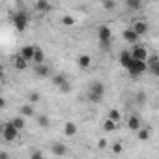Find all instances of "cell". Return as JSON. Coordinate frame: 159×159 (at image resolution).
Segmentation results:
<instances>
[{"instance_id": "obj_9", "label": "cell", "mask_w": 159, "mask_h": 159, "mask_svg": "<svg viewBox=\"0 0 159 159\" xmlns=\"http://www.w3.org/2000/svg\"><path fill=\"white\" fill-rule=\"evenodd\" d=\"M139 34L133 30V28H125L124 30V39L127 41V43H131V45H139Z\"/></svg>"}, {"instance_id": "obj_33", "label": "cell", "mask_w": 159, "mask_h": 159, "mask_svg": "<svg viewBox=\"0 0 159 159\" xmlns=\"http://www.w3.org/2000/svg\"><path fill=\"white\" fill-rule=\"evenodd\" d=\"M112 152H114V153H122V152H124V144H122V142H114Z\"/></svg>"}, {"instance_id": "obj_20", "label": "cell", "mask_w": 159, "mask_h": 159, "mask_svg": "<svg viewBox=\"0 0 159 159\" xmlns=\"http://www.w3.org/2000/svg\"><path fill=\"white\" fill-rule=\"evenodd\" d=\"M34 64L36 66H41V64H45V52L38 47V51H36V56H34Z\"/></svg>"}, {"instance_id": "obj_37", "label": "cell", "mask_w": 159, "mask_h": 159, "mask_svg": "<svg viewBox=\"0 0 159 159\" xmlns=\"http://www.w3.org/2000/svg\"><path fill=\"white\" fill-rule=\"evenodd\" d=\"M0 107H2V109L6 107V98H0Z\"/></svg>"}, {"instance_id": "obj_8", "label": "cell", "mask_w": 159, "mask_h": 159, "mask_svg": "<svg viewBox=\"0 0 159 159\" xmlns=\"http://www.w3.org/2000/svg\"><path fill=\"white\" fill-rule=\"evenodd\" d=\"M148 69H150V73H153L155 77H159V56L157 54H150V58H148Z\"/></svg>"}, {"instance_id": "obj_3", "label": "cell", "mask_w": 159, "mask_h": 159, "mask_svg": "<svg viewBox=\"0 0 159 159\" xmlns=\"http://www.w3.org/2000/svg\"><path fill=\"white\" fill-rule=\"evenodd\" d=\"M98 38H99V43H101V49H109L111 47V39H112V30L105 25H101L98 28Z\"/></svg>"}, {"instance_id": "obj_18", "label": "cell", "mask_w": 159, "mask_h": 159, "mask_svg": "<svg viewBox=\"0 0 159 159\" xmlns=\"http://www.w3.org/2000/svg\"><path fill=\"white\" fill-rule=\"evenodd\" d=\"M34 8L38 10V11H49L51 10V2H47V0H38V2H34Z\"/></svg>"}, {"instance_id": "obj_32", "label": "cell", "mask_w": 159, "mask_h": 159, "mask_svg": "<svg viewBox=\"0 0 159 159\" xmlns=\"http://www.w3.org/2000/svg\"><path fill=\"white\" fill-rule=\"evenodd\" d=\"M38 124H39L41 127H49V118H47V116H39V118H38Z\"/></svg>"}, {"instance_id": "obj_30", "label": "cell", "mask_w": 159, "mask_h": 159, "mask_svg": "<svg viewBox=\"0 0 159 159\" xmlns=\"http://www.w3.org/2000/svg\"><path fill=\"white\" fill-rule=\"evenodd\" d=\"M28 101H30V103H38V101H39V94H38V92H30V94H28Z\"/></svg>"}, {"instance_id": "obj_31", "label": "cell", "mask_w": 159, "mask_h": 159, "mask_svg": "<svg viewBox=\"0 0 159 159\" xmlns=\"http://www.w3.org/2000/svg\"><path fill=\"white\" fill-rule=\"evenodd\" d=\"M58 90H60L62 94H69V92H71V84H69V83H66V84L58 86Z\"/></svg>"}, {"instance_id": "obj_2", "label": "cell", "mask_w": 159, "mask_h": 159, "mask_svg": "<svg viewBox=\"0 0 159 159\" xmlns=\"http://www.w3.org/2000/svg\"><path fill=\"white\" fill-rule=\"evenodd\" d=\"M13 25H15V30L17 32H25L26 26L30 25V15L26 11H17L13 15Z\"/></svg>"}, {"instance_id": "obj_11", "label": "cell", "mask_w": 159, "mask_h": 159, "mask_svg": "<svg viewBox=\"0 0 159 159\" xmlns=\"http://www.w3.org/2000/svg\"><path fill=\"white\" fill-rule=\"evenodd\" d=\"M131 28H133V30H135V32H137L139 36H144V34H146V32L150 30V28H148V23H146V21H142V19H139V21H135Z\"/></svg>"}, {"instance_id": "obj_19", "label": "cell", "mask_w": 159, "mask_h": 159, "mask_svg": "<svg viewBox=\"0 0 159 159\" xmlns=\"http://www.w3.org/2000/svg\"><path fill=\"white\" fill-rule=\"evenodd\" d=\"M21 116H25V118H32V116H34V107H32V103L21 107Z\"/></svg>"}, {"instance_id": "obj_6", "label": "cell", "mask_w": 159, "mask_h": 159, "mask_svg": "<svg viewBox=\"0 0 159 159\" xmlns=\"http://www.w3.org/2000/svg\"><path fill=\"white\" fill-rule=\"evenodd\" d=\"M146 69H148V64H146V62H133V66H131L127 71H129V75H131L133 79H137V77H140Z\"/></svg>"}, {"instance_id": "obj_5", "label": "cell", "mask_w": 159, "mask_h": 159, "mask_svg": "<svg viewBox=\"0 0 159 159\" xmlns=\"http://www.w3.org/2000/svg\"><path fill=\"white\" fill-rule=\"evenodd\" d=\"M131 56H133L135 62H148V58H150L148 51H146L142 45H133V49H131Z\"/></svg>"}, {"instance_id": "obj_27", "label": "cell", "mask_w": 159, "mask_h": 159, "mask_svg": "<svg viewBox=\"0 0 159 159\" xmlns=\"http://www.w3.org/2000/svg\"><path fill=\"white\" fill-rule=\"evenodd\" d=\"M135 103H137V105H144V103H146V94H144L142 90L135 94Z\"/></svg>"}, {"instance_id": "obj_7", "label": "cell", "mask_w": 159, "mask_h": 159, "mask_svg": "<svg viewBox=\"0 0 159 159\" xmlns=\"http://www.w3.org/2000/svg\"><path fill=\"white\" fill-rule=\"evenodd\" d=\"M36 51H38V47H36V45H25V47L21 49V52H19V54H21V56H23V58L30 64V62H34Z\"/></svg>"}, {"instance_id": "obj_15", "label": "cell", "mask_w": 159, "mask_h": 159, "mask_svg": "<svg viewBox=\"0 0 159 159\" xmlns=\"http://www.w3.org/2000/svg\"><path fill=\"white\" fill-rule=\"evenodd\" d=\"M77 64H79V67L88 69V67H90V64H92V58H90L88 54H81V56L77 58Z\"/></svg>"}, {"instance_id": "obj_34", "label": "cell", "mask_w": 159, "mask_h": 159, "mask_svg": "<svg viewBox=\"0 0 159 159\" xmlns=\"http://www.w3.org/2000/svg\"><path fill=\"white\" fill-rule=\"evenodd\" d=\"M30 159H43V153L36 150V152H32V153H30Z\"/></svg>"}, {"instance_id": "obj_25", "label": "cell", "mask_w": 159, "mask_h": 159, "mask_svg": "<svg viewBox=\"0 0 159 159\" xmlns=\"http://www.w3.org/2000/svg\"><path fill=\"white\" fill-rule=\"evenodd\" d=\"M10 122H11V124H13L19 131L25 127V116H17V118H13V120H10Z\"/></svg>"}, {"instance_id": "obj_10", "label": "cell", "mask_w": 159, "mask_h": 159, "mask_svg": "<svg viewBox=\"0 0 159 159\" xmlns=\"http://www.w3.org/2000/svg\"><path fill=\"white\" fill-rule=\"evenodd\" d=\"M133 56H131V51H122L120 52V64L125 67V69H129L131 66H133Z\"/></svg>"}, {"instance_id": "obj_13", "label": "cell", "mask_w": 159, "mask_h": 159, "mask_svg": "<svg viewBox=\"0 0 159 159\" xmlns=\"http://www.w3.org/2000/svg\"><path fill=\"white\" fill-rule=\"evenodd\" d=\"M77 131H79V127H77L75 122H66V127H64V135L66 137H75Z\"/></svg>"}, {"instance_id": "obj_26", "label": "cell", "mask_w": 159, "mask_h": 159, "mask_svg": "<svg viewBox=\"0 0 159 159\" xmlns=\"http://www.w3.org/2000/svg\"><path fill=\"white\" fill-rule=\"evenodd\" d=\"M125 6L129 8V10H140V0H125Z\"/></svg>"}, {"instance_id": "obj_35", "label": "cell", "mask_w": 159, "mask_h": 159, "mask_svg": "<svg viewBox=\"0 0 159 159\" xmlns=\"http://www.w3.org/2000/svg\"><path fill=\"white\" fill-rule=\"evenodd\" d=\"M98 148H99V150L107 148V139H99V142H98Z\"/></svg>"}, {"instance_id": "obj_21", "label": "cell", "mask_w": 159, "mask_h": 159, "mask_svg": "<svg viewBox=\"0 0 159 159\" xmlns=\"http://www.w3.org/2000/svg\"><path fill=\"white\" fill-rule=\"evenodd\" d=\"M120 118H122V114H120V111H118V109H111V111H109V120H112L114 124H118V122H120Z\"/></svg>"}, {"instance_id": "obj_29", "label": "cell", "mask_w": 159, "mask_h": 159, "mask_svg": "<svg viewBox=\"0 0 159 159\" xmlns=\"http://www.w3.org/2000/svg\"><path fill=\"white\" fill-rule=\"evenodd\" d=\"M103 10H114L116 8V2H112V0H105V2H101Z\"/></svg>"}, {"instance_id": "obj_23", "label": "cell", "mask_w": 159, "mask_h": 159, "mask_svg": "<svg viewBox=\"0 0 159 159\" xmlns=\"http://www.w3.org/2000/svg\"><path fill=\"white\" fill-rule=\"evenodd\" d=\"M75 23H77V19L73 15H64L62 17V25L64 26H75Z\"/></svg>"}, {"instance_id": "obj_36", "label": "cell", "mask_w": 159, "mask_h": 159, "mask_svg": "<svg viewBox=\"0 0 159 159\" xmlns=\"http://www.w3.org/2000/svg\"><path fill=\"white\" fill-rule=\"evenodd\" d=\"M0 159H10V155H8V152H2V153H0Z\"/></svg>"}, {"instance_id": "obj_28", "label": "cell", "mask_w": 159, "mask_h": 159, "mask_svg": "<svg viewBox=\"0 0 159 159\" xmlns=\"http://www.w3.org/2000/svg\"><path fill=\"white\" fill-rule=\"evenodd\" d=\"M103 129H105L107 133H111V131H114V129H116V124H114L112 120H109V118H107V120L103 122Z\"/></svg>"}, {"instance_id": "obj_24", "label": "cell", "mask_w": 159, "mask_h": 159, "mask_svg": "<svg viewBox=\"0 0 159 159\" xmlns=\"http://www.w3.org/2000/svg\"><path fill=\"white\" fill-rule=\"evenodd\" d=\"M52 83H54L56 86H62V84H66V83H67V79H66V75H62V73H60V75H54V77H52Z\"/></svg>"}, {"instance_id": "obj_4", "label": "cell", "mask_w": 159, "mask_h": 159, "mask_svg": "<svg viewBox=\"0 0 159 159\" xmlns=\"http://www.w3.org/2000/svg\"><path fill=\"white\" fill-rule=\"evenodd\" d=\"M2 135H4V140L11 142V140H15V139L19 137V129H17L11 122H6V124L2 125Z\"/></svg>"}, {"instance_id": "obj_16", "label": "cell", "mask_w": 159, "mask_h": 159, "mask_svg": "<svg viewBox=\"0 0 159 159\" xmlns=\"http://www.w3.org/2000/svg\"><path fill=\"white\" fill-rule=\"evenodd\" d=\"M127 127L131 129V131H139L140 129V118L139 116H129V120H127Z\"/></svg>"}, {"instance_id": "obj_22", "label": "cell", "mask_w": 159, "mask_h": 159, "mask_svg": "<svg viewBox=\"0 0 159 159\" xmlns=\"http://www.w3.org/2000/svg\"><path fill=\"white\" fill-rule=\"evenodd\" d=\"M137 137H139V140H150V129L148 127H144V129H139L137 131Z\"/></svg>"}, {"instance_id": "obj_12", "label": "cell", "mask_w": 159, "mask_h": 159, "mask_svg": "<svg viewBox=\"0 0 159 159\" xmlns=\"http://www.w3.org/2000/svg\"><path fill=\"white\" fill-rule=\"evenodd\" d=\"M34 73H36V77H49L51 75V69H49V66H45V64H41V66H34Z\"/></svg>"}, {"instance_id": "obj_17", "label": "cell", "mask_w": 159, "mask_h": 159, "mask_svg": "<svg viewBox=\"0 0 159 159\" xmlns=\"http://www.w3.org/2000/svg\"><path fill=\"white\" fill-rule=\"evenodd\" d=\"M51 150H52L54 155H66V152H67L66 144H62V142H54V144L51 146Z\"/></svg>"}, {"instance_id": "obj_14", "label": "cell", "mask_w": 159, "mask_h": 159, "mask_svg": "<svg viewBox=\"0 0 159 159\" xmlns=\"http://www.w3.org/2000/svg\"><path fill=\"white\" fill-rule=\"evenodd\" d=\"M13 66H15V69H17V71H25V69L28 67V62H26L21 54H17V56H15V60H13Z\"/></svg>"}, {"instance_id": "obj_1", "label": "cell", "mask_w": 159, "mask_h": 159, "mask_svg": "<svg viewBox=\"0 0 159 159\" xmlns=\"http://www.w3.org/2000/svg\"><path fill=\"white\" fill-rule=\"evenodd\" d=\"M103 98H105V84L99 81H94L88 88V99L92 103H101Z\"/></svg>"}]
</instances>
